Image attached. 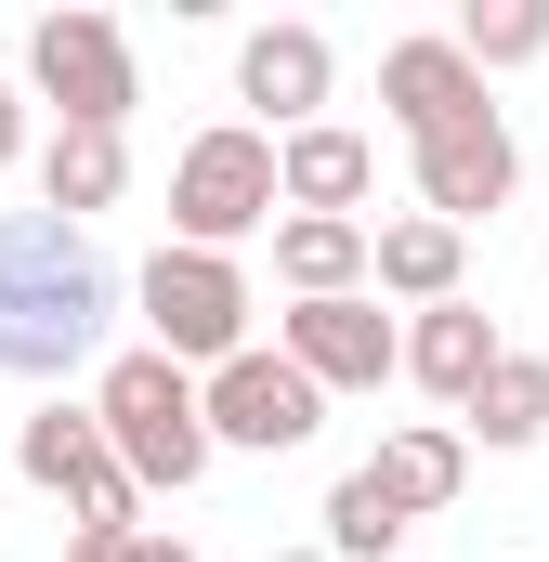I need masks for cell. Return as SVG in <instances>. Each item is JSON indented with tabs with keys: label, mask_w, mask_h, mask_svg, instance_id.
Segmentation results:
<instances>
[{
	"label": "cell",
	"mask_w": 549,
	"mask_h": 562,
	"mask_svg": "<svg viewBox=\"0 0 549 562\" xmlns=\"http://www.w3.org/2000/svg\"><path fill=\"white\" fill-rule=\"evenodd\" d=\"M26 79L53 92L66 132H132V105H144V66L119 40V13H40L26 26Z\"/></svg>",
	"instance_id": "obj_4"
},
{
	"label": "cell",
	"mask_w": 549,
	"mask_h": 562,
	"mask_svg": "<svg viewBox=\"0 0 549 562\" xmlns=\"http://www.w3.org/2000/svg\"><path fill=\"white\" fill-rule=\"evenodd\" d=\"M79 562H144V537H79Z\"/></svg>",
	"instance_id": "obj_22"
},
{
	"label": "cell",
	"mask_w": 549,
	"mask_h": 562,
	"mask_svg": "<svg viewBox=\"0 0 549 562\" xmlns=\"http://www.w3.org/2000/svg\"><path fill=\"white\" fill-rule=\"evenodd\" d=\"M274 562H327V550H274Z\"/></svg>",
	"instance_id": "obj_24"
},
{
	"label": "cell",
	"mask_w": 549,
	"mask_h": 562,
	"mask_svg": "<svg viewBox=\"0 0 549 562\" xmlns=\"http://www.w3.org/2000/svg\"><path fill=\"white\" fill-rule=\"evenodd\" d=\"M144 327L170 367H236L249 353V276L236 249H157L144 262Z\"/></svg>",
	"instance_id": "obj_5"
},
{
	"label": "cell",
	"mask_w": 549,
	"mask_h": 562,
	"mask_svg": "<svg viewBox=\"0 0 549 562\" xmlns=\"http://www.w3.org/2000/svg\"><path fill=\"white\" fill-rule=\"evenodd\" d=\"M119 196H132V144L119 132H53L40 144V210L92 223V210H119Z\"/></svg>",
	"instance_id": "obj_14"
},
{
	"label": "cell",
	"mask_w": 549,
	"mask_h": 562,
	"mask_svg": "<svg viewBox=\"0 0 549 562\" xmlns=\"http://www.w3.org/2000/svg\"><path fill=\"white\" fill-rule=\"evenodd\" d=\"M274 276H288V301H354V288L380 276V236H367V223L288 210V223H274Z\"/></svg>",
	"instance_id": "obj_13"
},
{
	"label": "cell",
	"mask_w": 549,
	"mask_h": 562,
	"mask_svg": "<svg viewBox=\"0 0 549 562\" xmlns=\"http://www.w3.org/2000/svg\"><path fill=\"white\" fill-rule=\"evenodd\" d=\"M144 562H197V550H183V537H144Z\"/></svg>",
	"instance_id": "obj_23"
},
{
	"label": "cell",
	"mask_w": 549,
	"mask_h": 562,
	"mask_svg": "<svg viewBox=\"0 0 549 562\" xmlns=\"http://www.w3.org/2000/svg\"><path fill=\"white\" fill-rule=\"evenodd\" d=\"M458 431H484V445H537V431H549V353H511V367L458 406Z\"/></svg>",
	"instance_id": "obj_19"
},
{
	"label": "cell",
	"mask_w": 549,
	"mask_h": 562,
	"mask_svg": "<svg viewBox=\"0 0 549 562\" xmlns=\"http://www.w3.org/2000/svg\"><path fill=\"white\" fill-rule=\"evenodd\" d=\"M380 105H393L406 144H432V132H458V119H484V66L458 40H393L380 53Z\"/></svg>",
	"instance_id": "obj_9"
},
{
	"label": "cell",
	"mask_w": 549,
	"mask_h": 562,
	"mask_svg": "<svg viewBox=\"0 0 549 562\" xmlns=\"http://www.w3.org/2000/svg\"><path fill=\"white\" fill-rule=\"evenodd\" d=\"M497 367H511V340L484 327V301H432V314L406 327V380H418V393H445V406H471Z\"/></svg>",
	"instance_id": "obj_10"
},
{
	"label": "cell",
	"mask_w": 549,
	"mask_h": 562,
	"mask_svg": "<svg viewBox=\"0 0 549 562\" xmlns=\"http://www.w3.org/2000/svg\"><path fill=\"white\" fill-rule=\"evenodd\" d=\"M511 183H524V144H511V119H497V105L418 144V210H432V223H458V236H471L484 210H511Z\"/></svg>",
	"instance_id": "obj_8"
},
{
	"label": "cell",
	"mask_w": 549,
	"mask_h": 562,
	"mask_svg": "<svg viewBox=\"0 0 549 562\" xmlns=\"http://www.w3.org/2000/svg\"><path fill=\"white\" fill-rule=\"evenodd\" d=\"M327 26H249V53H236V92L249 105H274L288 132H314V105H327Z\"/></svg>",
	"instance_id": "obj_12"
},
{
	"label": "cell",
	"mask_w": 549,
	"mask_h": 562,
	"mask_svg": "<svg viewBox=\"0 0 549 562\" xmlns=\"http://www.w3.org/2000/svg\"><path fill=\"white\" fill-rule=\"evenodd\" d=\"M367 471H380V484L406 497V524H418V510H445V497L471 484V431H445V419H406L393 445H380V458H367Z\"/></svg>",
	"instance_id": "obj_16"
},
{
	"label": "cell",
	"mask_w": 549,
	"mask_h": 562,
	"mask_svg": "<svg viewBox=\"0 0 549 562\" xmlns=\"http://www.w3.org/2000/svg\"><path fill=\"white\" fill-rule=\"evenodd\" d=\"M406 550V497L380 471H340L327 484V562H393Z\"/></svg>",
	"instance_id": "obj_18"
},
{
	"label": "cell",
	"mask_w": 549,
	"mask_h": 562,
	"mask_svg": "<svg viewBox=\"0 0 549 562\" xmlns=\"http://www.w3.org/2000/svg\"><path fill=\"white\" fill-rule=\"evenodd\" d=\"M445 40H458L471 66H537V53H549V0H471Z\"/></svg>",
	"instance_id": "obj_20"
},
{
	"label": "cell",
	"mask_w": 549,
	"mask_h": 562,
	"mask_svg": "<svg viewBox=\"0 0 549 562\" xmlns=\"http://www.w3.org/2000/svg\"><path fill=\"white\" fill-rule=\"evenodd\" d=\"M105 314H119V276L92 249V223L66 210H0V367L13 380H66L105 353Z\"/></svg>",
	"instance_id": "obj_1"
},
{
	"label": "cell",
	"mask_w": 549,
	"mask_h": 562,
	"mask_svg": "<svg viewBox=\"0 0 549 562\" xmlns=\"http://www.w3.org/2000/svg\"><path fill=\"white\" fill-rule=\"evenodd\" d=\"M274 353L314 380V393H380V380H406V327L354 288V301H288L274 314Z\"/></svg>",
	"instance_id": "obj_6"
},
{
	"label": "cell",
	"mask_w": 549,
	"mask_h": 562,
	"mask_svg": "<svg viewBox=\"0 0 549 562\" xmlns=\"http://www.w3.org/2000/svg\"><path fill=\"white\" fill-rule=\"evenodd\" d=\"M92 419H105V445H119V471H132L144 497H183V484L210 471V380L170 367L157 340H144V353H105Z\"/></svg>",
	"instance_id": "obj_2"
},
{
	"label": "cell",
	"mask_w": 549,
	"mask_h": 562,
	"mask_svg": "<svg viewBox=\"0 0 549 562\" xmlns=\"http://www.w3.org/2000/svg\"><path fill=\"white\" fill-rule=\"evenodd\" d=\"M26 157V105H13V79H0V170Z\"/></svg>",
	"instance_id": "obj_21"
},
{
	"label": "cell",
	"mask_w": 549,
	"mask_h": 562,
	"mask_svg": "<svg viewBox=\"0 0 549 562\" xmlns=\"http://www.w3.org/2000/svg\"><path fill=\"white\" fill-rule=\"evenodd\" d=\"M288 210V170L262 132H197L170 157V249H236Z\"/></svg>",
	"instance_id": "obj_3"
},
{
	"label": "cell",
	"mask_w": 549,
	"mask_h": 562,
	"mask_svg": "<svg viewBox=\"0 0 549 562\" xmlns=\"http://www.w3.org/2000/svg\"><path fill=\"white\" fill-rule=\"evenodd\" d=\"M458 249H471V236L432 223V210H418V223H380V288L432 314V301H458Z\"/></svg>",
	"instance_id": "obj_17"
},
{
	"label": "cell",
	"mask_w": 549,
	"mask_h": 562,
	"mask_svg": "<svg viewBox=\"0 0 549 562\" xmlns=\"http://www.w3.org/2000/svg\"><path fill=\"white\" fill-rule=\"evenodd\" d=\"M274 170H288V210H314V223H354L367 210V183H380V144L340 132V119H314V132L274 144Z\"/></svg>",
	"instance_id": "obj_11"
},
{
	"label": "cell",
	"mask_w": 549,
	"mask_h": 562,
	"mask_svg": "<svg viewBox=\"0 0 549 562\" xmlns=\"http://www.w3.org/2000/svg\"><path fill=\"white\" fill-rule=\"evenodd\" d=\"M327 431V393L288 367V353H236V367H210V445H249V458H288V445H314Z\"/></svg>",
	"instance_id": "obj_7"
},
{
	"label": "cell",
	"mask_w": 549,
	"mask_h": 562,
	"mask_svg": "<svg viewBox=\"0 0 549 562\" xmlns=\"http://www.w3.org/2000/svg\"><path fill=\"white\" fill-rule=\"evenodd\" d=\"M13 471H26V484H53V497H92V484L119 471V445H105V419H92V406H40V419H26V445H13Z\"/></svg>",
	"instance_id": "obj_15"
}]
</instances>
